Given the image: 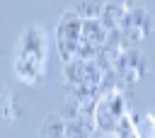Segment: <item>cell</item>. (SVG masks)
<instances>
[{"instance_id": "cell-1", "label": "cell", "mask_w": 155, "mask_h": 138, "mask_svg": "<svg viewBox=\"0 0 155 138\" xmlns=\"http://www.w3.org/2000/svg\"><path fill=\"white\" fill-rule=\"evenodd\" d=\"M48 61V41L41 24H29L15 46V75L24 85H36L44 77Z\"/></svg>"}, {"instance_id": "cell-2", "label": "cell", "mask_w": 155, "mask_h": 138, "mask_svg": "<svg viewBox=\"0 0 155 138\" xmlns=\"http://www.w3.org/2000/svg\"><path fill=\"white\" fill-rule=\"evenodd\" d=\"M80 27H82V17L73 10H65L56 24V44L63 63L75 58L80 51Z\"/></svg>"}, {"instance_id": "cell-3", "label": "cell", "mask_w": 155, "mask_h": 138, "mask_svg": "<svg viewBox=\"0 0 155 138\" xmlns=\"http://www.w3.org/2000/svg\"><path fill=\"white\" fill-rule=\"evenodd\" d=\"M124 119H126V104H124L121 92L111 90V92L102 94L99 102H97V109H94V123H97V128L104 131V133H116Z\"/></svg>"}, {"instance_id": "cell-4", "label": "cell", "mask_w": 155, "mask_h": 138, "mask_svg": "<svg viewBox=\"0 0 155 138\" xmlns=\"http://www.w3.org/2000/svg\"><path fill=\"white\" fill-rule=\"evenodd\" d=\"M107 36H109V27H107L99 17H94V15L82 17V27H80V51H78V56L85 58V61H94L97 51L107 44Z\"/></svg>"}]
</instances>
